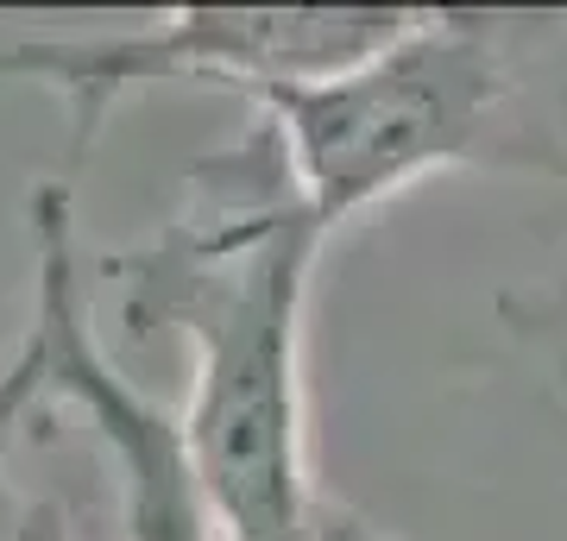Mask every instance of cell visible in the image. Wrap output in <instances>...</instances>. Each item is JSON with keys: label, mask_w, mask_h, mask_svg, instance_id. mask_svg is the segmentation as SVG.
Here are the masks:
<instances>
[{"label": "cell", "mask_w": 567, "mask_h": 541, "mask_svg": "<svg viewBox=\"0 0 567 541\" xmlns=\"http://www.w3.org/2000/svg\"><path fill=\"white\" fill-rule=\"evenodd\" d=\"M334 246L297 196L265 114L189 164L177 215L95 271L133 341H189L183 454L215 541H347L353 517L309 466V290Z\"/></svg>", "instance_id": "6da1fadb"}, {"label": "cell", "mask_w": 567, "mask_h": 541, "mask_svg": "<svg viewBox=\"0 0 567 541\" xmlns=\"http://www.w3.org/2000/svg\"><path fill=\"white\" fill-rule=\"evenodd\" d=\"M246 101L278 133L303 208L328 233H341L347 221L442 170H486L498 107L492 13H410L404 32L372 58L334 76L278 82Z\"/></svg>", "instance_id": "7a4b0ae2"}, {"label": "cell", "mask_w": 567, "mask_h": 541, "mask_svg": "<svg viewBox=\"0 0 567 541\" xmlns=\"http://www.w3.org/2000/svg\"><path fill=\"white\" fill-rule=\"evenodd\" d=\"M404 25V7H177L133 32H0V76L44 82L63 101V177H76L107 121L145 89L221 82L259 95L278 82L334 76L391 44Z\"/></svg>", "instance_id": "3957f363"}, {"label": "cell", "mask_w": 567, "mask_h": 541, "mask_svg": "<svg viewBox=\"0 0 567 541\" xmlns=\"http://www.w3.org/2000/svg\"><path fill=\"white\" fill-rule=\"evenodd\" d=\"M498 107L486 170L567 189V13H492Z\"/></svg>", "instance_id": "277c9868"}, {"label": "cell", "mask_w": 567, "mask_h": 541, "mask_svg": "<svg viewBox=\"0 0 567 541\" xmlns=\"http://www.w3.org/2000/svg\"><path fill=\"white\" fill-rule=\"evenodd\" d=\"M498 315H505V327L567 391V264L561 271H543V278H524L517 290H505V296H498Z\"/></svg>", "instance_id": "5b68a950"}, {"label": "cell", "mask_w": 567, "mask_h": 541, "mask_svg": "<svg viewBox=\"0 0 567 541\" xmlns=\"http://www.w3.org/2000/svg\"><path fill=\"white\" fill-rule=\"evenodd\" d=\"M0 541H70V529H63V517L51 503H20V517H13V529Z\"/></svg>", "instance_id": "8992f818"}, {"label": "cell", "mask_w": 567, "mask_h": 541, "mask_svg": "<svg viewBox=\"0 0 567 541\" xmlns=\"http://www.w3.org/2000/svg\"><path fill=\"white\" fill-rule=\"evenodd\" d=\"M347 541H385V535H379V529H365V522L353 517V529H347Z\"/></svg>", "instance_id": "52a82bcc"}]
</instances>
